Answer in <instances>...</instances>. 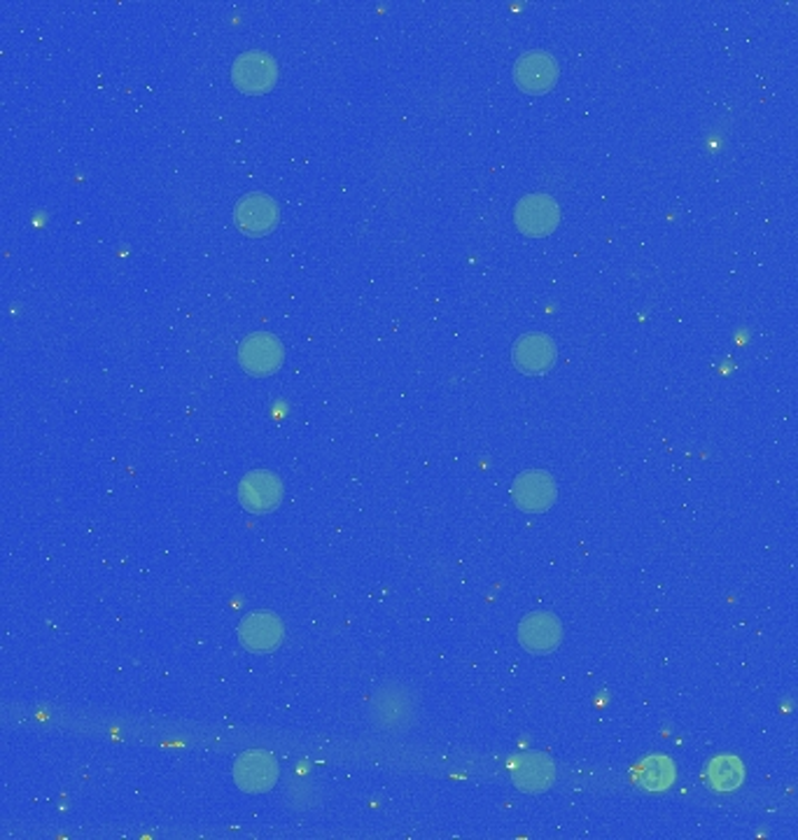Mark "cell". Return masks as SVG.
I'll return each instance as SVG.
<instances>
[{
  "label": "cell",
  "instance_id": "cell-4",
  "mask_svg": "<svg viewBox=\"0 0 798 840\" xmlns=\"http://www.w3.org/2000/svg\"><path fill=\"white\" fill-rule=\"evenodd\" d=\"M561 68L554 55L544 49H533V52L520 55L514 64V80L520 91L526 94H546L552 91L558 82Z\"/></svg>",
  "mask_w": 798,
  "mask_h": 840
},
{
  "label": "cell",
  "instance_id": "cell-7",
  "mask_svg": "<svg viewBox=\"0 0 798 840\" xmlns=\"http://www.w3.org/2000/svg\"><path fill=\"white\" fill-rule=\"evenodd\" d=\"M558 349L556 341L546 334L531 332L516 339L512 349V360L523 374H544L556 364Z\"/></svg>",
  "mask_w": 798,
  "mask_h": 840
},
{
  "label": "cell",
  "instance_id": "cell-14",
  "mask_svg": "<svg viewBox=\"0 0 798 840\" xmlns=\"http://www.w3.org/2000/svg\"><path fill=\"white\" fill-rule=\"evenodd\" d=\"M675 782V765L663 754H654L642 761L640 769V784L646 792H665Z\"/></svg>",
  "mask_w": 798,
  "mask_h": 840
},
{
  "label": "cell",
  "instance_id": "cell-9",
  "mask_svg": "<svg viewBox=\"0 0 798 840\" xmlns=\"http://www.w3.org/2000/svg\"><path fill=\"white\" fill-rule=\"evenodd\" d=\"M234 775L243 792L264 794L273 784H276L279 765L266 752H247L236 761Z\"/></svg>",
  "mask_w": 798,
  "mask_h": 840
},
{
  "label": "cell",
  "instance_id": "cell-11",
  "mask_svg": "<svg viewBox=\"0 0 798 840\" xmlns=\"http://www.w3.org/2000/svg\"><path fill=\"white\" fill-rule=\"evenodd\" d=\"M512 775L523 792L539 794L556 782V765L546 754H526L516 759Z\"/></svg>",
  "mask_w": 798,
  "mask_h": 840
},
{
  "label": "cell",
  "instance_id": "cell-1",
  "mask_svg": "<svg viewBox=\"0 0 798 840\" xmlns=\"http://www.w3.org/2000/svg\"><path fill=\"white\" fill-rule=\"evenodd\" d=\"M232 82L243 94H266L279 82V64L262 49H247L232 64Z\"/></svg>",
  "mask_w": 798,
  "mask_h": 840
},
{
  "label": "cell",
  "instance_id": "cell-3",
  "mask_svg": "<svg viewBox=\"0 0 798 840\" xmlns=\"http://www.w3.org/2000/svg\"><path fill=\"white\" fill-rule=\"evenodd\" d=\"M281 208L276 199L262 192L241 196L234 206V222L245 236H266L279 225Z\"/></svg>",
  "mask_w": 798,
  "mask_h": 840
},
{
  "label": "cell",
  "instance_id": "cell-6",
  "mask_svg": "<svg viewBox=\"0 0 798 840\" xmlns=\"http://www.w3.org/2000/svg\"><path fill=\"white\" fill-rule=\"evenodd\" d=\"M512 498L523 511L544 514L554 507L558 488L552 475L542 472V469H531V472H523L514 479Z\"/></svg>",
  "mask_w": 798,
  "mask_h": 840
},
{
  "label": "cell",
  "instance_id": "cell-10",
  "mask_svg": "<svg viewBox=\"0 0 798 840\" xmlns=\"http://www.w3.org/2000/svg\"><path fill=\"white\" fill-rule=\"evenodd\" d=\"M518 639L523 649H528L533 654H548L561 645L563 628L554 614L535 612L523 619L518 628Z\"/></svg>",
  "mask_w": 798,
  "mask_h": 840
},
{
  "label": "cell",
  "instance_id": "cell-5",
  "mask_svg": "<svg viewBox=\"0 0 798 840\" xmlns=\"http://www.w3.org/2000/svg\"><path fill=\"white\" fill-rule=\"evenodd\" d=\"M285 351L279 336H273L269 332H255L251 336H245L241 349H239V360L247 374L255 377H269L273 372H279L283 364Z\"/></svg>",
  "mask_w": 798,
  "mask_h": 840
},
{
  "label": "cell",
  "instance_id": "cell-13",
  "mask_svg": "<svg viewBox=\"0 0 798 840\" xmlns=\"http://www.w3.org/2000/svg\"><path fill=\"white\" fill-rule=\"evenodd\" d=\"M742 780H745V765L738 756L721 754L710 761L708 782L714 792H721V794L736 792V789L742 784Z\"/></svg>",
  "mask_w": 798,
  "mask_h": 840
},
{
  "label": "cell",
  "instance_id": "cell-2",
  "mask_svg": "<svg viewBox=\"0 0 798 840\" xmlns=\"http://www.w3.org/2000/svg\"><path fill=\"white\" fill-rule=\"evenodd\" d=\"M514 222L520 234L531 238H542L554 234L561 222V206L548 194H528L516 204Z\"/></svg>",
  "mask_w": 798,
  "mask_h": 840
},
{
  "label": "cell",
  "instance_id": "cell-8",
  "mask_svg": "<svg viewBox=\"0 0 798 840\" xmlns=\"http://www.w3.org/2000/svg\"><path fill=\"white\" fill-rule=\"evenodd\" d=\"M239 500L247 511L269 514L283 500V484L273 472L255 469V472L243 477L239 486Z\"/></svg>",
  "mask_w": 798,
  "mask_h": 840
},
{
  "label": "cell",
  "instance_id": "cell-12",
  "mask_svg": "<svg viewBox=\"0 0 798 840\" xmlns=\"http://www.w3.org/2000/svg\"><path fill=\"white\" fill-rule=\"evenodd\" d=\"M241 639L247 649L271 652L281 645L283 624L273 614H253L241 624Z\"/></svg>",
  "mask_w": 798,
  "mask_h": 840
}]
</instances>
